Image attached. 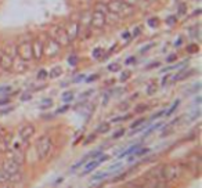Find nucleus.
<instances>
[{
    "instance_id": "8",
    "label": "nucleus",
    "mask_w": 202,
    "mask_h": 188,
    "mask_svg": "<svg viewBox=\"0 0 202 188\" xmlns=\"http://www.w3.org/2000/svg\"><path fill=\"white\" fill-rule=\"evenodd\" d=\"M64 29H65L66 35H68V39H69L71 42H73V40L79 36V32H80V30H79V29H80V25H79L78 21H69V22H68V25H66Z\"/></svg>"
},
{
    "instance_id": "35",
    "label": "nucleus",
    "mask_w": 202,
    "mask_h": 188,
    "mask_svg": "<svg viewBox=\"0 0 202 188\" xmlns=\"http://www.w3.org/2000/svg\"><path fill=\"white\" fill-rule=\"evenodd\" d=\"M175 60H176V55H170V57H168V62H173Z\"/></svg>"
},
{
    "instance_id": "21",
    "label": "nucleus",
    "mask_w": 202,
    "mask_h": 188,
    "mask_svg": "<svg viewBox=\"0 0 202 188\" xmlns=\"http://www.w3.org/2000/svg\"><path fill=\"white\" fill-rule=\"evenodd\" d=\"M108 129H109V125L108 123H104V125H101L98 129H97V131H98V133H107Z\"/></svg>"
},
{
    "instance_id": "36",
    "label": "nucleus",
    "mask_w": 202,
    "mask_h": 188,
    "mask_svg": "<svg viewBox=\"0 0 202 188\" xmlns=\"http://www.w3.org/2000/svg\"><path fill=\"white\" fill-rule=\"evenodd\" d=\"M140 35V28H136L134 32H133V36H139Z\"/></svg>"
},
{
    "instance_id": "11",
    "label": "nucleus",
    "mask_w": 202,
    "mask_h": 188,
    "mask_svg": "<svg viewBox=\"0 0 202 188\" xmlns=\"http://www.w3.org/2000/svg\"><path fill=\"white\" fill-rule=\"evenodd\" d=\"M18 133H19V137H21L24 141H27L35 134V127H33L32 125H24L19 127Z\"/></svg>"
},
{
    "instance_id": "15",
    "label": "nucleus",
    "mask_w": 202,
    "mask_h": 188,
    "mask_svg": "<svg viewBox=\"0 0 202 188\" xmlns=\"http://www.w3.org/2000/svg\"><path fill=\"white\" fill-rule=\"evenodd\" d=\"M140 148V145L139 144H137V145H132L130 147V148H127L126 151H123V152L121 154V155H119V158H123V156H127V155H130V154H134L137 151V149Z\"/></svg>"
},
{
    "instance_id": "14",
    "label": "nucleus",
    "mask_w": 202,
    "mask_h": 188,
    "mask_svg": "<svg viewBox=\"0 0 202 188\" xmlns=\"http://www.w3.org/2000/svg\"><path fill=\"white\" fill-rule=\"evenodd\" d=\"M9 144H10V138L9 137H0V152H6L9 149Z\"/></svg>"
},
{
    "instance_id": "16",
    "label": "nucleus",
    "mask_w": 202,
    "mask_h": 188,
    "mask_svg": "<svg viewBox=\"0 0 202 188\" xmlns=\"http://www.w3.org/2000/svg\"><path fill=\"white\" fill-rule=\"evenodd\" d=\"M7 181H10V174L4 169H0V184H4Z\"/></svg>"
},
{
    "instance_id": "28",
    "label": "nucleus",
    "mask_w": 202,
    "mask_h": 188,
    "mask_svg": "<svg viewBox=\"0 0 202 188\" xmlns=\"http://www.w3.org/2000/svg\"><path fill=\"white\" fill-rule=\"evenodd\" d=\"M72 98H73L72 93H65V94H64V101H71Z\"/></svg>"
},
{
    "instance_id": "4",
    "label": "nucleus",
    "mask_w": 202,
    "mask_h": 188,
    "mask_svg": "<svg viewBox=\"0 0 202 188\" xmlns=\"http://www.w3.org/2000/svg\"><path fill=\"white\" fill-rule=\"evenodd\" d=\"M60 51H61V46L54 39H51L50 36H47L46 40L43 42V55H46L48 58H54L60 54Z\"/></svg>"
},
{
    "instance_id": "30",
    "label": "nucleus",
    "mask_w": 202,
    "mask_h": 188,
    "mask_svg": "<svg viewBox=\"0 0 202 188\" xmlns=\"http://www.w3.org/2000/svg\"><path fill=\"white\" fill-rule=\"evenodd\" d=\"M175 22H176V18L175 17H169L168 20H166V24H168V25H173Z\"/></svg>"
},
{
    "instance_id": "9",
    "label": "nucleus",
    "mask_w": 202,
    "mask_h": 188,
    "mask_svg": "<svg viewBox=\"0 0 202 188\" xmlns=\"http://www.w3.org/2000/svg\"><path fill=\"white\" fill-rule=\"evenodd\" d=\"M163 174L169 181L170 180H176L181 174V167L179 165H169V166H166L163 169Z\"/></svg>"
},
{
    "instance_id": "22",
    "label": "nucleus",
    "mask_w": 202,
    "mask_h": 188,
    "mask_svg": "<svg viewBox=\"0 0 202 188\" xmlns=\"http://www.w3.org/2000/svg\"><path fill=\"white\" fill-rule=\"evenodd\" d=\"M68 64L72 66H75L76 64H78V57L76 55H71V57H68Z\"/></svg>"
},
{
    "instance_id": "24",
    "label": "nucleus",
    "mask_w": 202,
    "mask_h": 188,
    "mask_svg": "<svg viewBox=\"0 0 202 188\" xmlns=\"http://www.w3.org/2000/svg\"><path fill=\"white\" fill-rule=\"evenodd\" d=\"M101 54H103V48H94V51H93V57L94 58H98Z\"/></svg>"
},
{
    "instance_id": "31",
    "label": "nucleus",
    "mask_w": 202,
    "mask_h": 188,
    "mask_svg": "<svg viewBox=\"0 0 202 188\" xmlns=\"http://www.w3.org/2000/svg\"><path fill=\"white\" fill-rule=\"evenodd\" d=\"M109 159V156L108 155H103V156H100L98 159H97V161L100 162V163H103V162H105V161H108Z\"/></svg>"
},
{
    "instance_id": "10",
    "label": "nucleus",
    "mask_w": 202,
    "mask_h": 188,
    "mask_svg": "<svg viewBox=\"0 0 202 188\" xmlns=\"http://www.w3.org/2000/svg\"><path fill=\"white\" fill-rule=\"evenodd\" d=\"M32 57L33 60H42L43 57V42L40 39H33L32 42Z\"/></svg>"
},
{
    "instance_id": "17",
    "label": "nucleus",
    "mask_w": 202,
    "mask_h": 188,
    "mask_svg": "<svg viewBox=\"0 0 202 188\" xmlns=\"http://www.w3.org/2000/svg\"><path fill=\"white\" fill-rule=\"evenodd\" d=\"M86 162H87V156H85V158L82 159V161H79L78 163H75V165H73V166L71 167V173H73V172H75L76 169H79V167H80V166H83V165H85Z\"/></svg>"
},
{
    "instance_id": "2",
    "label": "nucleus",
    "mask_w": 202,
    "mask_h": 188,
    "mask_svg": "<svg viewBox=\"0 0 202 188\" xmlns=\"http://www.w3.org/2000/svg\"><path fill=\"white\" fill-rule=\"evenodd\" d=\"M47 36H50L51 39H54L61 47H65V46L71 44V40L68 39V35H66L65 29L61 27H57V25H54V27H51L48 29Z\"/></svg>"
},
{
    "instance_id": "26",
    "label": "nucleus",
    "mask_w": 202,
    "mask_h": 188,
    "mask_svg": "<svg viewBox=\"0 0 202 188\" xmlns=\"http://www.w3.org/2000/svg\"><path fill=\"white\" fill-rule=\"evenodd\" d=\"M186 11H187V7H186L184 3H181L180 6H179V14H184Z\"/></svg>"
},
{
    "instance_id": "3",
    "label": "nucleus",
    "mask_w": 202,
    "mask_h": 188,
    "mask_svg": "<svg viewBox=\"0 0 202 188\" xmlns=\"http://www.w3.org/2000/svg\"><path fill=\"white\" fill-rule=\"evenodd\" d=\"M17 48V57L21 58L25 62H29L30 60H33L32 57V43L30 40H22L18 44L15 46Z\"/></svg>"
},
{
    "instance_id": "18",
    "label": "nucleus",
    "mask_w": 202,
    "mask_h": 188,
    "mask_svg": "<svg viewBox=\"0 0 202 188\" xmlns=\"http://www.w3.org/2000/svg\"><path fill=\"white\" fill-rule=\"evenodd\" d=\"M179 104H180V100H176V101L173 102V105H172V107H170V109H169V111H166V115H168V116H170V115H172L173 112H175V111L177 109Z\"/></svg>"
},
{
    "instance_id": "23",
    "label": "nucleus",
    "mask_w": 202,
    "mask_h": 188,
    "mask_svg": "<svg viewBox=\"0 0 202 188\" xmlns=\"http://www.w3.org/2000/svg\"><path fill=\"white\" fill-rule=\"evenodd\" d=\"M109 176V172H107V173H100V174H96V176H93V180H100V179H105V177Z\"/></svg>"
},
{
    "instance_id": "20",
    "label": "nucleus",
    "mask_w": 202,
    "mask_h": 188,
    "mask_svg": "<svg viewBox=\"0 0 202 188\" xmlns=\"http://www.w3.org/2000/svg\"><path fill=\"white\" fill-rule=\"evenodd\" d=\"M147 24L150 25L151 28H157L158 25H159V21H158V18H151V20H148Z\"/></svg>"
},
{
    "instance_id": "41",
    "label": "nucleus",
    "mask_w": 202,
    "mask_h": 188,
    "mask_svg": "<svg viewBox=\"0 0 202 188\" xmlns=\"http://www.w3.org/2000/svg\"><path fill=\"white\" fill-rule=\"evenodd\" d=\"M127 78H129V73L126 72V73H123V76H122V80H125V79H127Z\"/></svg>"
},
{
    "instance_id": "19",
    "label": "nucleus",
    "mask_w": 202,
    "mask_h": 188,
    "mask_svg": "<svg viewBox=\"0 0 202 188\" xmlns=\"http://www.w3.org/2000/svg\"><path fill=\"white\" fill-rule=\"evenodd\" d=\"M61 73H62V69H61L60 66H55V68L53 69V71L50 72V73H48V75H50L51 78H57V76H60Z\"/></svg>"
},
{
    "instance_id": "37",
    "label": "nucleus",
    "mask_w": 202,
    "mask_h": 188,
    "mask_svg": "<svg viewBox=\"0 0 202 188\" xmlns=\"http://www.w3.org/2000/svg\"><path fill=\"white\" fill-rule=\"evenodd\" d=\"M122 37H123V39H129V37H130V33H129V32H125L123 35H122Z\"/></svg>"
},
{
    "instance_id": "39",
    "label": "nucleus",
    "mask_w": 202,
    "mask_h": 188,
    "mask_svg": "<svg viewBox=\"0 0 202 188\" xmlns=\"http://www.w3.org/2000/svg\"><path fill=\"white\" fill-rule=\"evenodd\" d=\"M97 78H98V76H97V75H96V76H90V78H87V82H91V80H96V79Z\"/></svg>"
},
{
    "instance_id": "5",
    "label": "nucleus",
    "mask_w": 202,
    "mask_h": 188,
    "mask_svg": "<svg viewBox=\"0 0 202 188\" xmlns=\"http://www.w3.org/2000/svg\"><path fill=\"white\" fill-rule=\"evenodd\" d=\"M51 149V138L48 136H42L36 143V152L40 159H46Z\"/></svg>"
},
{
    "instance_id": "29",
    "label": "nucleus",
    "mask_w": 202,
    "mask_h": 188,
    "mask_svg": "<svg viewBox=\"0 0 202 188\" xmlns=\"http://www.w3.org/2000/svg\"><path fill=\"white\" fill-rule=\"evenodd\" d=\"M144 118H143V119H139V120H137V122H134V123H133V125H132V127L133 129H134V127H139V126L140 125H141V123H144Z\"/></svg>"
},
{
    "instance_id": "43",
    "label": "nucleus",
    "mask_w": 202,
    "mask_h": 188,
    "mask_svg": "<svg viewBox=\"0 0 202 188\" xmlns=\"http://www.w3.org/2000/svg\"><path fill=\"white\" fill-rule=\"evenodd\" d=\"M112 2H123V0H112Z\"/></svg>"
},
{
    "instance_id": "32",
    "label": "nucleus",
    "mask_w": 202,
    "mask_h": 188,
    "mask_svg": "<svg viewBox=\"0 0 202 188\" xmlns=\"http://www.w3.org/2000/svg\"><path fill=\"white\" fill-rule=\"evenodd\" d=\"M151 47H154V43H151V44H148V46H145V47H143V48H141V53H145V51H148Z\"/></svg>"
},
{
    "instance_id": "33",
    "label": "nucleus",
    "mask_w": 202,
    "mask_h": 188,
    "mask_svg": "<svg viewBox=\"0 0 202 188\" xmlns=\"http://www.w3.org/2000/svg\"><path fill=\"white\" fill-rule=\"evenodd\" d=\"M108 69L109 71H118V69H119V65H118V64H115V65H109Z\"/></svg>"
},
{
    "instance_id": "13",
    "label": "nucleus",
    "mask_w": 202,
    "mask_h": 188,
    "mask_svg": "<svg viewBox=\"0 0 202 188\" xmlns=\"http://www.w3.org/2000/svg\"><path fill=\"white\" fill-rule=\"evenodd\" d=\"M90 20H91V12H89V11H85L80 15V24L82 25L89 27V25H90Z\"/></svg>"
},
{
    "instance_id": "38",
    "label": "nucleus",
    "mask_w": 202,
    "mask_h": 188,
    "mask_svg": "<svg viewBox=\"0 0 202 188\" xmlns=\"http://www.w3.org/2000/svg\"><path fill=\"white\" fill-rule=\"evenodd\" d=\"M9 102V98H4V100H0V105H4Z\"/></svg>"
},
{
    "instance_id": "12",
    "label": "nucleus",
    "mask_w": 202,
    "mask_h": 188,
    "mask_svg": "<svg viewBox=\"0 0 202 188\" xmlns=\"http://www.w3.org/2000/svg\"><path fill=\"white\" fill-rule=\"evenodd\" d=\"M98 165H101L98 161H91V162H89L87 165H86V167H85V170H83V173H82V176H85V174H87V173H90V172H93L94 169H96Z\"/></svg>"
},
{
    "instance_id": "44",
    "label": "nucleus",
    "mask_w": 202,
    "mask_h": 188,
    "mask_svg": "<svg viewBox=\"0 0 202 188\" xmlns=\"http://www.w3.org/2000/svg\"><path fill=\"white\" fill-rule=\"evenodd\" d=\"M0 137H2V134H0Z\"/></svg>"
},
{
    "instance_id": "42",
    "label": "nucleus",
    "mask_w": 202,
    "mask_h": 188,
    "mask_svg": "<svg viewBox=\"0 0 202 188\" xmlns=\"http://www.w3.org/2000/svg\"><path fill=\"white\" fill-rule=\"evenodd\" d=\"M85 78V76H83V75H82V76H78V78L75 79V82H79V80H82V79Z\"/></svg>"
},
{
    "instance_id": "34",
    "label": "nucleus",
    "mask_w": 202,
    "mask_h": 188,
    "mask_svg": "<svg viewBox=\"0 0 202 188\" xmlns=\"http://www.w3.org/2000/svg\"><path fill=\"white\" fill-rule=\"evenodd\" d=\"M165 114V111H161V112H158V114H155L154 116H152V119H157V118H159V116H162V115Z\"/></svg>"
},
{
    "instance_id": "6",
    "label": "nucleus",
    "mask_w": 202,
    "mask_h": 188,
    "mask_svg": "<svg viewBox=\"0 0 202 188\" xmlns=\"http://www.w3.org/2000/svg\"><path fill=\"white\" fill-rule=\"evenodd\" d=\"M14 55L6 51H0V71L3 72H10L12 71V64H14Z\"/></svg>"
},
{
    "instance_id": "27",
    "label": "nucleus",
    "mask_w": 202,
    "mask_h": 188,
    "mask_svg": "<svg viewBox=\"0 0 202 188\" xmlns=\"http://www.w3.org/2000/svg\"><path fill=\"white\" fill-rule=\"evenodd\" d=\"M123 134H125V129H121V130L116 131V133H115V134L112 136V138H119L121 136H123Z\"/></svg>"
},
{
    "instance_id": "40",
    "label": "nucleus",
    "mask_w": 202,
    "mask_h": 188,
    "mask_svg": "<svg viewBox=\"0 0 202 188\" xmlns=\"http://www.w3.org/2000/svg\"><path fill=\"white\" fill-rule=\"evenodd\" d=\"M133 61H134V57H130L126 60V64H130V62H133Z\"/></svg>"
},
{
    "instance_id": "7",
    "label": "nucleus",
    "mask_w": 202,
    "mask_h": 188,
    "mask_svg": "<svg viewBox=\"0 0 202 188\" xmlns=\"http://www.w3.org/2000/svg\"><path fill=\"white\" fill-rule=\"evenodd\" d=\"M107 24V17L103 11H100V10H94L91 12V20H90V25L96 29H101L104 28Z\"/></svg>"
},
{
    "instance_id": "25",
    "label": "nucleus",
    "mask_w": 202,
    "mask_h": 188,
    "mask_svg": "<svg viewBox=\"0 0 202 188\" xmlns=\"http://www.w3.org/2000/svg\"><path fill=\"white\" fill-rule=\"evenodd\" d=\"M47 71H44V69H42V71H39V73H37V79H43V78H47Z\"/></svg>"
},
{
    "instance_id": "1",
    "label": "nucleus",
    "mask_w": 202,
    "mask_h": 188,
    "mask_svg": "<svg viewBox=\"0 0 202 188\" xmlns=\"http://www.w3.org/2000/svg\"><path fill=\"white\" fill-rule=\"evenodd\" d=\"M108 10L114 14H116L118 17H130L132 14H134V7L127 4L126 2H111L108 4Z\"/></svg>"
}]
</instances>
